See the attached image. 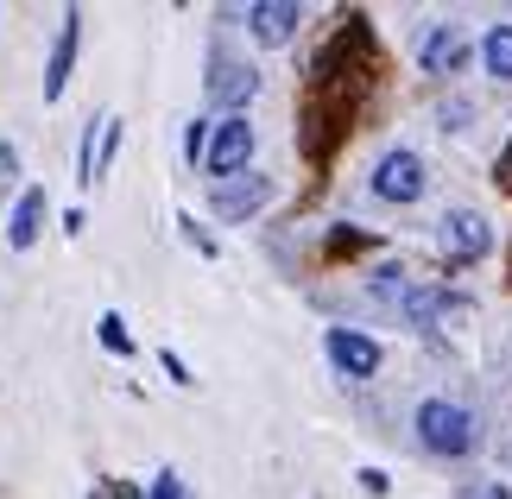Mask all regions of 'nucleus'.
<instances>
[{"instance_id":"19","label":"nucleus","mask_w":512,"mask_h":499,"mask_svg":"<svg viewBox=\"0 0 512 499\" xmlns=\"http://www.w3.org/2000/svg\"><path fill=\"white\" fill-rule=\"evenodd\" d=\"M152 499H184V487H177V474H159V481H152Z\"/></svg>"},{"instance_id":"22","label":"nucleus","mask_w":512,"mask_h":499,"mask_svg":"<svg viewBox=\"0 0 512 499\" xmlns=\"http://www.w3.org/2000/svg\"><path fill=\"white\" fill-rule=\"evenodd\" d=\"M475 499H512V493H506V487H500V481H487V487H481V493H475Z\"/></svg>"},{"instance_id":"20","label":"nucleus","mask_w":512,"mask_h":499,"mask_svg":"<svg viewBox=\"0 0 512 499\" xmlns=\"http://www.w3.org/2000/svg\"><path fill=\"white\" fill-rule=\"evenodd\" d=\"M159 361H165V373H171V379H177V386H190V379H196V373H184V361H177V354H171V348H165V354H159Z\"/></svg>"},{"instance_id":"8","label":"nucleus","mask_w":512,"mask_h":499,"mask_svg":"<svg viewBox=\"0 0 512 499\" xmlns=\"http://www.w3.org/2000/svg\"><path fill=\"white\" fill-rule=\"evenodd\" d=\"M418 64H424L430 76H456V70L468 64V38H462V26H437V32H424Z\"/></svg>"},{"instance_id":"23","label":"nucleus","mask_w":512,"mask_h":499,"mask_svg":"<svg viewBox=\"0 0 512 499\" xmlns=\"http://www.w3.org/2000/svg\"><path fill=\"white\" fill-rule=\"evenodd\" d=\"M95 499H108V493H95Z\"/></svg>"},{"instance_id":"13","label":"nucleus","mask_w":512,"mask_h":499,"mask_svg":"<svg viewBox=\"0 0 512 499\" xmlns=\"http://www.w3.org/2000/svg\"><path fill=\"white\" fill-rule=\"evenodd\" d=\"M487 70H494L500 83H512V26H494V32H487Z\"/></svg>"},{"instance_id":"7","label":"nucleus","mask_w":512,"mask_h":499,"mask_svg":"<svg viewBox=\"0 0 512 499\" xmlns=\"http://www.w3.org/2000/svg\"><path fill=\"white\" fill-rule=\"evenodd\" d=\"M298 19H304L298 0H260V7H247V26H253L260 45H291V38H298Z\"/></svg>"},{"instance_id":"12","label":"nucleus","mask_w":512,"mask_h":499,"mask_svg":"<svg viewBox=\"0 0 512 499\" xmlns=\"http://www.w3.org/2000/svg\"><path fill=\"white\" fill-rule=\"evenodd\" d=\"M443 310H456V297H449L443 285H430V291H411V297H405V316H411V323H437Z\"/></svg>"},{"instance_id":"21","label":"nucleus","mask_w":512,"mask_h":499,"mask_svg":"<svg viewBox=\"0 0 512 499\" xmlns=\"http://www.w3.org/2000/svg\"><path fill=\"white\" fill-rule=\"evenodd\" d=\"M494 177H500V184L512 190V146H506V158H500V171H494Z\"/></svg>"},{"instance_id":"5","label":"nucleus","mask_w":512,"mask_h":499,"mask_svg":"<svg viewBox=\"0 0 512 499\" xmlns=\"http://www.w3.org/2000/svg\"><path fill=\"white\" fill-rule=\"evenodd\" d=\"M329 361H336L348 379H373L380 373V342L373 335H354V329H329Z\"/></svg>"},{"instance_id":"6","label":"nucleus","mask_w":512,"mask_h":499,"mask_svg":"<svg viewBox=\"0 0 512 499\" xmlns=\"http://www.w3.org/2000/svg\"><path fill=\"white\" fill-rule=\"evenodd\" d=\"M487 247H494V228H487L475 209L443 215V253H449V259H481Z\"/></svg>"},{"instance_id":"14","label":"nucleus","mask_w":512,"mask_h":499,"mask_svg":"<svg viewBox=\"0 0 512 499\" xmlns=\"http://www.w3.org/2000/svg\"><path fill=\"white\" fill-rule=\"evenodd\" d=\"M121 152V121H114V114H102V139H95V184H102L108 177V158Z\"/></svg>"},{"instance_id":"17","label":"nucleus","mask_w":512,"mask_h":499,"mask_svg":"<svg viewBox=\"0 0 512 499\" xmlns=\"http://www.w3.org/2000/svg\"><path fill=\"white\" fill-rule=\"evenodd\" d=\"M209 133H215L209 121H190V133H184V152H190V158H203V152H209Z\"/></svg>"},{"instance_id":"11","label":"nucleus","mask_w":512,"mask_h":499,"mask_svg":"<svg viewBox=\"0 0 512 499\" xmlns=\"http://www.w3.org/2000/svg\"><path fill=\"white\" fill-rule=\"evenodd\" d=\"M38 228H45V190L38 184H26L19 190V203H13V222H7V241L26 253L32 241H38Z\"/></svg>"},{"instance_id":"10","label":"nucleus","mask_w":512,"mask_h":499,"mask_svg":"<svg viewBox=\"0 0 512 499\" xmlns=\"http://www.w3.org/2000/svg\"><path fill=\"white\" fill-rule=\"evenodd\" d=\"M76 38H83V13H64V26H57V45H51V70H45V102H57V95H64V83H70Z\"/></svg>"},{"instance_id":"9","label":"nucleus","mask_w":512,"mask_h":499,"mask_svg":"<svg viewBox=\"0 0 512 499\" xmlns=\"http://www.w3.org/2000/svg\"><path fill=\"white\" fill-rule=\"evenodd\" d=\"M253 89H260V70H253V64H228V57H222V64L209 70V102L215 108H247Z\"/></svg>"},{"instance_id":"18","label":"nucleus","mask_w":512,"mask_h":499,"mask_svg":"<svg viewBox=\"0 0 512 499\" xmlns=\"http://www.w3.org/2000/svg\"><path fill=\"white\" fill-rule=\"evenodd\" d=\"M13 177H19V152L7 146V139H0V196L13 190Z\"/></svg>"},{"instance_id":"2","label":"nucleus","mask_w":512,"mask_h":499,"mask_svg":"<svg viewBox=\"0 0 512 499\" xmlns=\"http://www.w3.org/2000/svg\"><path fill=\"white\" fill-rule=\"evenodd\" d=\"M247 158H253V127L241 121V114L215 121L209 152H203V171L215 177V184H228V177H247Z\"/></svg>"},{"instance_id":"3","label":"nucleus","mask_w":512,"mask_h":499,"mask_svg":"<svg viewBox=\"0 0 512 499\" xmlns=\"http://www.w3.org/2000/svg\"><path fill=\"white\" fill-rule=\"evenodd\" d=\"M373 196H386V203H418L424 196V158L418 152H386L380 171H373Z\"/></svg>"},{"instance_id":"4","label":"nucleus","mask_w":512,"mask_h":499,"mask_svg":"<svg viewBox=\"0 0 512 499\" xmlns=\"http://www.w3.org/2000/svg\"><path fill=\"white\" fill-rule=\"evenodd\" d=\"M266 196H272V184H266L260 171H247V177H228V184H215V196H209V209L222 215V222H247V215L260 209Z\"/></svg>"},{"instance_id":"15","label":"nucleus","mask_w":512,"mask_h":499,"mask_svg":"<svg viewBox=\"0 0 512 499\" xmlns=\"http://www.w3.org/2000/svg\"><path fill=\"white\" fill-rule=\"evenodd\" d=\"M373 291L392 297V304H405V297H411V285H405V272H399V266H380V272H373Z\"/></svg>"},{"instance_id":"1","label":"nucleus","mask_w":512,"mask_h":499,"mask_svg":"<svg viewBox=\"0 0 512 499\" xmlns=\"http://www.w3.org/2000/svg\"><path fill=\"white\" fill-rule=\"evenodd\" d=\"M475 411H462V405H449V398H424L418 405V443L430 449V455H468L475 449Z\"/></svg>"},{"instance_id":"16","label":"nucleus","mask_w":512,"mask_h":499,"mask_svg":"<svg viewBox=\"0 0 512 499\" xmlns=\"http://www.w3.org/2000/svg\"><path fill=\"white\" fill-rule=\"evenodd\" d=\"M102 348H108V354H133V335H127V323H121L114 310L102 316Z\"/></svg>"}]
</instances>
